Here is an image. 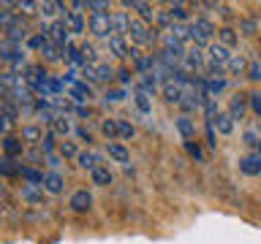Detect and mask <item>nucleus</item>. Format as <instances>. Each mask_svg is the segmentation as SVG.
<instances>
[{
	"label": "nucleus",
	"mask_w": 261,
	"mask_h": 244,
	"mask_svg": "<svg viewBox=\"0 0 261 244\" xmlns=\"http://www.w3.org/2000/svg\"><path fill=\"white\" fill-rule=\"evenodd\" d=\"M188 30H191V44L196 46H210V44H215V24H212L210 19H204V16H199V19H193V22H188Z\"/></svg>",
	"instance_id": "1"
},
{
	"label": "nucleus",
	"mask_w": 261,
	"mask_h": 244,
	"mask_svg": "<svg viewBox=\"0 0 261 244\" xmlns=\"http://www.w3.org/2000/svg\"><path fill=\"white\" fill-rule=\"evenodd\" d=\"M128 38H130V44L134 46H150L158 41V33H155L147 22H142L139 16H130V33H128Z\"/></svg>",
	"instance_id": "2"
},
{
	"label": "nucleus",
	"mask_w": 261,
	"mask_h": 244,
	"mask_svg": "<svg viewBox=\"0 0 261 244\" xmlns=\"http://www.w3.org/2000/svg\"><path fill=\"white\" fill-rule=\"evenodd\" d=\"M90 36L109 41L114 36V30H112V14H93V16H90Z\"/></svg>",
	"instance_id": "3"
},
{
	"label": "nucleus",
	"mask_w": 261,
	"mask_h": 244,
	"mask_svg": "<svg viewBox=\"0 0 261 244\" xmlns=\"http://www.w3.org/2000/svg\"><path fill=\"white\" fill-rule=\"evenodd\" d=\"M204 63H207V49L191 44V46H188V52H185V57H182V65H179V68L188 71V73H196Z\"/></svg>",
	"instance_id": "4"
},
{
	"label": "nucleus",
	"mask_w": 261,
	"mask_h": 244,
	"mask_svg": "<svg viewBox=\"0 0 261 244\" xmlns=\"http://www.w3.org/2000/svg\"><path fill=\"white\" fill-rule=\"evenodd\" d=\"M22 201L28 203V206H46V190L44 185H22Z\"/></svg>",
	"instance_id": "5"
},
{
	"label": "nucleus",
	"mask_w": 261,
	"mask_h": 244,
	"mask_svg": "<svg viewBox=\"0 0 261 244\" xmlns=\"http://www.w3.org/2000/svg\"><path fill=\"white\" fill-rule=\"evenodd\" d=\"M248 109H250V95H245V93H234L231 98H228V114H231V119H234V122L245 119Z\"/></svg>",
	"instance_id": "6"
},
{
	"label": "nucleus",
	"mask_w": 261,
	"mask_h": 244,
	"mask_svg": "<svg viewBox=\"0 0 261 244\" xmlns=\"http://www.w3.org/2000/svg\"><path fill=\"white\" fill-rule=\"evenodd\" d=\"M122 8H130V11L139 14V19L142 22H158V11H155L152 3H142V0H122Z\"/></svg>",
	"instance_id": "7"
},
{
	"label": "nucleus",
	"mask_w": 261,
	"mask_h": 244,
	"mask_svg": "<svg viewBox=\"0 0 261 244\" xmlns=\"http://www.w3.org/2000/svg\"><path fill=\"white\" fill-rule=\"evenodd\" d=\"M49 38L55 41L57 46H71V30H68V24H65V19H55L52 24H49Z\"/></svg>",
	"instance_id": "8"
},
{
	"label": "nucleus",
	"mask_w": 261,
	"mask_h": 244,
	"mask_svg": "<svg viewBox=\"0 0 261 244\" xmlns=\"http://www.w3.org/2000/svg\"><path fill=\"white\" fill-rule=\"evenodd\" d=\"M240 171L245 176H261V152H248L240 158Z\"/></svg>",
	"instance_id": "9"
},
{
	"label": "nucleus",
	"mask_w": 261,
	"mask_h": 244,
	"mask_svg": "<svg viewBox=\"0 0 261 244\" xmlns=\"http://www.w3.org/2000/svg\"><path fill=\"white\" fill-rule=\"evenodd\" d=\"M24 152H28V146H24L22 136H6V138H3V155H6V158L22 160Z\"/></svg>",
	"instance_id": "10"
},
{
	"label": "nucleus",
	"mask_w": 261,
	"mask_h": 244,
	"mask_svg": "<svg viewBox=\"0 0 261 244\" xmlns=\"http://www.w3.org/2000/svg\"><path fill=\"white\" fill-rule=\"evenodd\" d=\"M182 93H185V87L179 84V81H166V84L161 87V95H163V101L166 103H171V106H179L182 103Z\"/></svg>",
	"instance_id": "11"
},
{
	"label": "nucleus",
	"mask_w": 261,
	"mask_h": 244,
	"mask_svg": "<svg viewBox=\"0 0 261 244\" xmlns=\"http://www.w3.org/2000/svg\"><path fill=\"white\" fill-rule=\"evenodd\" d=\"M71 209L76 211V215H85V211H90V209H93V193L85 190V187H82V190H76V193L71 195Z\"/></svg>",
	"instance_id": "12"
},
{
	"label": "nucleus",
	"mask_w": 261,
	"mask_h": 244,
	"mask_svg": "<svg viewBox=\"0 0 261 244\" xmlns=\"http://www.w3.org/2000/svg\"><path fill=\"white\" fill-rule=\"evenodd\" d=\"M68 95L73 98V101H76V106H85V103L90 101V98L95 95V93H93V87H90L87 81L82 79V81H76L73 87H68Z\"/></svg>",
	"instance_id": "13"
},
{
	"label": "nucleus",
	"mask_w": 261,
	"mask_h": 244,
	"mask_svg": "<svg viewBox=\"0 0 261 244\" xmlns=\"http://www.w3.org/2000/svg\"><path fill=\"white\" fill-rule=\"evenodd\" d=\"M106 46H109V52L117 57V60H128L130 52H134V46H128V41L125 38H117V36H112L109 41H106Z\"/></svg>",
	"instance_id": "14"
},
{
	"label": "nucleus",
	"mask_w": 261,
	"mask_h": 244,
	"mask_svg": "<svg viewBox=\"0 0 261 244\" xmlns=\"http://www.w3.org/2000/svg\"><path fill=\"white\" fill-rule=\"evenodd\" d=\"M226 87H228V79H226V76H207V79H204L207 98H215V101H218L220 93H226Z\"/></svg>",
	"instance_id": "15"
},
{
	"label": "nucleus",
	"mask_w": 261,
	"mask_h": 244,
	"mask_svg": "<svg viewBox=\"0 0 261 244\" xmlns=\"http://www.w3.org/2000/svg\"><path fill=\"white\" fill-rule=\"evenodd\" d=\"M76 163H79V168H85V171H90V174H93L98 166H103V155L87 149V152H82L79 158H76Z\"/></svg>",
	"instance_id": "16"
},
{
	"label": "nucleus",
	"mask_w": 261,
	"mask_h": 244,
	"mask_svg": "<svg viewBox=\"0 0 261 244\" xmlns=\"http://www.w3.org/2000/svg\"><path fill=\"white\" fill-rule=\"evenodd\" d=\"M112 30H114V36H117V38H125L130 33V16L125 11L112 14Z\"/></svg>",
	"instance_id": "17"
},
{
	"label": "nucleus",
	"mask_w": 261,
	"mask_h": 244,
	"mask_svg": "<svg viewBox=\"0 0 261 244\" xmlns=\"http://www.w3.org/2000/svg\"><path fill=\"white\" fill-rule=\"evenodd\" d=\"M248 68H250L248 57L245 54H231V60H228V65H226V73H231V76H248Z\"/></svg>",
	"instance_id": "18"
},
{
	"label": "nucleus",
	"mask_w": 261,
	"mask_h": 244,
	"mask_svg": "<svg viewBox=\"0 0 261 244\" xmlns=\"http://www.w3.org/2000/svg\"><path fill=\"white\" fill-rule=\"evenodd\" d=\"M6 38L3 41H11V44H22L24 38H28V27L22 24V16H16V22L11 24V27H6Z\"/></svg>",
	"instance_id": "19"
},
{
	"label": "nucleus",
	"mask_w": 261,
	"mask_h": 244,
	"mask_svg": "<svg viewBox=\"0 0 261 244\" xmlns=\"http://www.w3.org/2000/svg\"><path fill=\"white\" fill-rule=\"evenodd\" d=\"M73 130H76V128H73V122H71V117H68V114H57V117H55V122H52V133H55V136H63V138H68V136L73 133Z\"/></svg>",
	"instance_id": "20"
},
{
	"label": "nucleus",
	"mask_w": 261,
	"mask_h": 244,
	"mask_svg": "<svg viewBox=\"0 0 261 244\" xmlns=\"http://www.w3.org/2000/svg\"><path fill=\"white\" fill-rule=\"evenodd\" d=\"M106 152H109V158H112L114 163H120V166H128V163H130L128 146H125V144H120V141H112L109 146H106Z\"/></svg>",
	"instance_id": "21"
},
{
	"label": "nucleus",
	"mask_w": 261,
	"mask_h": 244,
	"mask_svg": "<svg viewBox=\"0 0 261 244\" xmlns=\"http://www.w3.org/2000/svg\"><path fill=\"white\" fill-rule=\"evenodd\" d=\"M63 187H65L63 174H57V171H49V174L44 176V190H46L49 195H60Z\"/></svg>",
	"instance_id": "22"
},
{
	"label": "nucleus",
	"mask_w": 261,
	"mask_h": 244,
	"mask_svg": "<svg viewBox=\"0 0 261 244\" xmlns=\"http://www.w3.org/2000/svg\"><path fill=\"white\" fill-rule=\"evenodd\" d=\"M63 19H65V24H68L71 36H82V33H85V27H87V24H85V16H82L79 11H68Z\"/></svg>",
	"instance_id": "23"
},
{
	"label": "nucleus",
	"mask_w": 261,
	"mask_h": 244,
	"mask_svg": "<svg viewBox=\"0 0 261 244\" xmlns=\"http://www.w3.org/2000/svg\"><path fill=\"white\" fill-rule=\"evenodd\" d=\"M22 171H24V166L16 158H6L3 155V160H0V174L3 176H22Z\"/></svg>",
	"instance_id": "24"
},
{
	"label": "nucleus",
	"mask_w": 261,
	"mask_h": 244,
	"mask_svg": "<svg viewBox=\"0 0 261 244\" xmlns=\"http://www.w3.org/2000/svg\"><path fill=\"white\" fill-rule=\"evenodd\" d=\"M134 103H136V109L142 111V114H152V95L144 93L142 87L134 89Z\"/></svg>",
	"instance_id": "25"
},
{
	"label": "nucleus",
	"mask_w": 261,
	"mask_h": 244,
	"mask_svg": "<svg viewBox=\"0 0 261 244\" xmlns=\"http://www.w3.org/2000/svg\"><path fill=\"white\" fill-rule=\"evenodd\" d=\"M177 130H179V136H182L185 141H193V138H196V122L188 117V114L177 117Z\"/></svg>",
	"instance_id": "26"
},
{
	"label": "nucleus",
	"mask_w": 261,
	"mask_h": 244,
	"mask_svg": "<svg viewBox=\"0 0 261 244\" xmlns=\"http://www.w3.org/2000/svg\"><path fill=\"white\" fill-rule=\"evenodd\" d=\"M90 182L98 185V187H109V185L114 182V176H112L109 166H98V168L93 171V174H90Z\"/></svg>",
	"instance_id": "27"
},
{
	"label": "nucleus",
	"mask_w": 261,
	"mask_h": 244,
	"mask_svg": "<svg viewBox=\"0 0 261 244\" xmlns=\"http://www.w3.org/2000/svg\"><path fill=\"white\" fill-rule=\"evenodd\" d=\"M41 57H44L46 63H57V60H63V46H57L52 38L46 41L44 46H41Z\"/></svg>",
	"instance_id": "28"
},
{
	"label": "nucleus",
	"mask_w": 261,
	"mask_h": 244,
	"mask_svg": "<svg viewBox=\"0 0 261 244\" xmlns=\"http://www.w3.org/2000/svg\"><path fill=\"white\" fill-rule=\"evenodd\" d=\"M44 130H41V125H24L22 128V141L24 144H41L44 141Z\"/></svg>",
	"instance_id": "29"
},
{
	"label": "nucleus",
	"mask_w": 261,
	"mask_h": 244,
	"mask_svg": "<svg viewBox=\"0 0 261 244\" xmlns=\"http://www.w3.org/2000/svg\"><path fill=\"white\" fill-rule=\"evenodd\" d=\"M63 54H65V60H68L71 65H73V68H85V65H87V60H85V54H82V49L79 46H65L63 49Z\"/></svg>",
	"instance_id": "30"
},
{
	"label": "nucleus",
	"mask_w": 261,
	"mask_h": 244,
	"mask_svg": "<svg viewBox=\"0 0 261 244\" xmlns=\"http://www.w3.org/2000/svg\"><path fill=\"white\" fill-rule=\"evenodd\" d=\"M212 125H215V130H218L220 136H228L234 130V119H231V114H228V111H220Z\"/></svg>",
	"instance_id": "31"
},
{
	"label": "nucleus",
	"mask_w": 261,
	"mask_h": 244,
	"mask_svg": "<svg viewBox=\"0 0 261 244\" xmlns=\"http://www.w3.org/2000/svg\"><path fill=\"white\" fill-rule=\"evenodd\" d=\"M136 87H142L144 93L155 95V93H158V89H161L163 84H161V79L155 76V73H144V76H139V84H136Z\"/></svg>",
	"instance_id": "32"
},
{
	"label": "nucleus",
	"mask_w": 261,
	"mask_h": 244,
	"mask_svg": "<svg viewBox=\"0 0 261 244\" xmlns=\"http://www.w3.org/2000/svg\"><path fill=\"white\" fill-rule=\"evenodd\" d=\"M57 155H60L63 160H76L82 152H79V146L73 144V141H68V138H63L60 146H57Z\"/></svg>",
	"instance_id": "33"
},
{
	"label": "nucleus",
	"mask_w": 261,
	"mask_h": 244,
	"mask_svg": "<svg viewBox=\"0 0 261 244\" xmlns=\"http://www.w3.org/2000/svg\"><path fill=\"white\" fill-rule=\"evenodd\" d=\"M242 141H245V146H248L250 152H261V133L256 128H248L242 133Z\"/></svg>",
	"instance_id": "34"
},
{
	"label": "nucleus",
	"mask_w": 261,
	"mask_h": 244,
	"mask_svg": "<svg viewBox=\"0 0 261 244\" xmlns=\"http://www.w3.org/2000/svg\"><path fill=\"white\" fill-rule=\"evenodd\" d=\"M44 171H38L36 166H24L22 171V179H24V185H44Z\"/></svg>",
	"instance_id": "35"
},
{
	"label": "nucleus",
	"mask_w": 261,
	"mask_h": 244,
	"mask_svg": "<svg viewBox=\"0 0 261 244\" xmlns=\"http://www.w3.org/2000/svg\"><path fill=\"white\" fill-rule=\"evenodd\" d=\"M169 14H171V19H174V24H185L188 6L185 3H169Z\"/></svg>",
	"instance_id": "36"
},
{
	"label": "nucleus",
	"mask_w": 261,
	"mask_h": 244,
	"mask_svg": "<svg viewBox=\"0 0 261 244\" xmlns=\"http://www.w3.org/2000/svg\"><path fill=\"white\" fill-rule=\"evenodd\" d=\"M93 68H95V73H98V81H112L114 76H117V71H114L109 63H103V60H101V63H95Z\"/></svg>",
	"instance_id": "37"
},
{
	"label": "nucleus",
	"mask_w": 261,
	"mask_h": 244,
	"mask_svg": "<svg viewBox=\"0 0 261 244\" xmlns=\"http://www.w3.org/2000/svg\"><path fill=\"white\" fill-rule=\"evenodd\" d=\"M16 11L19 16H30V14H41V3H33V0H16Z\"/></svg>",
	"instance_id": "38"
},
{
	"label": "nucleus",
	"mask_w": 261,
	"mask_h": 244,
	"mask_svg": "<svg viewBox=\"0 0 261 244\" xmlns=\"http://www.w3.org/2000/svg\"><path fill=\"white\" fill-rule=\"evenodd\" d=\"M101 133L109 138V141H114V138H120V130H117V119H103L101 122Z\"/></svg>",
	"instance_id": "39"
},
{
	"label": "nucleus",
	"mask_w": 261,
	"mask_h": 244,
	"mask_svg": "<svg viewBox=\"0 0 261 244\" xmlns=\"http://www.w3.org/2000/svg\"><path fill=\"white\" fill-rule=\"evenodd\" d=\"M218 38H220V44L223 46H237V41H240V36H237V33L231 30V27H223V30H218Z\"/></svg>",
	"instance_id": "40"
},
{
	"label": "nucleus",
	"mask_w": 261,
	"mask_h": 244,
	"mask_svg": "<svg viewBox=\"0 0 261 244\" xmlns=\"http://www.w3.org/2000/svg\"><path fill=\"white\" fill-rule=\"evenodd\" d=\"M55 138H57V136L52 133V130H49V133L44 136V141H41V144H38V149H41V152H44V155H55V149H57V146H60V144H57V141H55Z\"/></svg>",
	"instance_id": "41"
},
{
	"label": "nucleus",
	"mask_w": 261,
	"mask_h": 244,
	"mask_svg": "<svg viewBox=\"0 0 261 244\" xmlns=\"http://www.w3.org/2000/svg\"><path fill=\"white\" fill-rule=\"evenodd\" d=\"M218 114H220L218 101H215V98H207V103H204V122H215Z\"/></svg>",
	"instance_id": "42"
},
{
	"label": "nucleus",
	"mask_w": 261,
	"mask_h": 244,
	"mask_svg": "<svg viewBox=\"0 0 261 244\" xmlns=\"http://www.w3.org/2000/svg\"><path fill=\"white\" fill-rule=\"evenodd\" d=\"M128 98V93L122 87H112V89H106V103H122Z\"/></svg>",
	"instance_id": "43"
},
{
	"label": "nucleus",
	"mask_w": 261,
	"mask_h": 244,
	"mask_svg": "<svg viewBox=\"0 0 261 244\" xmlns=\"http://www.w3.org/2000/svg\"><path fill=\"white\" fill-rule=\"evenodd\" d=\"M87 8L93 14H109L112 3H109V0H87Z\"/></svg>",
	"instance_id": "44"
},
{
	"label": "nucleus",
	"mask_w": 261,
	"mask_h": 244,
	"mask_svg": "<svg viewBox=\"0 0 261 244\" xmlns=\"http://www.w3.org/2000/svg\"><path fill=\"white\" fill-rule=\"evenodd\" d=\"M185 152L191 155L193 160H199V163L204 160V149H201V144H199V141H185Z\"/></svg>",
	"instance_id": "45"
},
{
	"label": "nucleus",
	"mask_w": 261,
	"mask_h": 244,
	"mask_svg": "<svg viewBox=\"0 0 261 244\" xmlns=\"http://www.w3.org/2000/svg\"><path fill=\"white\" fill-rule=\"evenodd\" d=\"M117 130H120V138H134L136 136V128L130 125L128 119H117Z\"/></svg>",
	"instance_id": "46"
},
{
	"label": "nucleus",
	"mask_w": 261,
	"mask_h": 244,
	"mask_svg": "<svg viewBox=\"0 0 261 244\" xmlns=\"http://www.w3.org/2000/svg\"><path fill=\"white\" fill-rule=\"evenodd\" d=\"M250 111L256 114V117L261 119V89H256V93H250Z\"/></svg>",
	"instance_id": "47"
},
{
	"label": "nucleus",
	"mask_w": 261,
	"mask_h": 244,
	"mask_svg": "<svg viewBox=\"0 0 261 244\" xmlns=\"http://www.w3.org/2000/svg\"><path fill=\"white\" fill-rule=\"evenodd\" d=\"M158 24L161 27H166V33L174 27V19H171V14L169 11H158Z\"/></svg>",
	"instance_id": "48"
},
{
	"label": "nucleus",
	"mask_w": 261,
	"mask_h": 244,
	"mask_svg": "<svg viewBox=\"0 0 261 244\" xmlns=\"http://www.w3.org/2000/svg\"><path fill=\"white\" fill-rule=\"evenodd\" d=\"M204 128H207V144L218 146V130H215V125H212V122H204Z\"/></svg>",
	"instance_id": "49"
},
{
	"label": "nucleus",
	"mask_w": 261,
	"mask_h": 244,
	"mask_svg": "<svg viewBox=\"0 0 261 244\" xmlns=\"http://www.w3.org/2000/svg\"><path fill=\"white\" fill-rule=\"evenodd\" d=\"M248 79L250 81H261V63H250V68H248Z\"/></svg>",
	"instance_id": "50"
},
{
	"label": "nucleus",
	"mask_w": 261,
	"mask_h": 244,
	"mask_svg": "<svg viewBox=\"0 0 261 244\" xmlns=\"http://www.w3.org/2000/svg\"><path fill=\"white\" fill-rule=\"evenodd\" d=\"M82 76H85V81H90V84H95V81H98V73H95L93 65H85V68H82Z\"/></svg>",
	"instance_id": "51"
},
{
	"label": "nucleus",
	"mask_w": 261,
	"mask_h": 244,
	"mask_svg": "<svg viewBox=\"0 0 261 244\" xmlns=\"http://www.w3.org/2000/svg\"><path fill=\"white\" fill-rule=\"evenodd\" d=\"M256 27H258V24L253 22V19H242V22H240V30L245 33V36H253V33H256Z\"/></svg>",
	"instance_id": "52"
},
{
	"label": "nucleus",
	"mask_w": 261,
	"mask_h": 244,
	"mask_svg": "<svg viewBox=\"0 0 261 244\" xmlns=\"http://www.w3.org/2000/svg\"><path fill=\"white\" fill-rule=\"evenodd\" d=\"M11 117H6V114H3V117H0V133H3V138L6 136H11Z\"/></svg>",
	"instance_id": "53"
},
{
	"label": "nucleus",
	"mask_w": 261,
	"mask_h": 244,
	"mask_svg": "<svg viewBox=\"0 0 261 244\" xmlns=\"http://www.w3.org/2000/svg\"><path fill=\"white\" fill-rule=\"evenodd\" d=\"M28 158L33 160V166H38L41 160H46V155L41 152V149H28Z\"/></svg>",
	"instance_id": "54"
},
{
	"label": "nucleus",
	"mask_w": 261,
	"mask_h": 244,
	"mask_svg": "<svg viewBox=\"0 0 261 244\" xmlns=\"http://www.w3.org/2000/svg\"><path fill=\"white\" fill-rule=\"evenodd\" d=\"M73 133H76V136L82 138V141H87V144H90V141H93V133H90V130H87L85 125H79L76 130H73Z\"/></svg>",
	"instance_id": "55"
},
{
	"label": "nucleus",
	"mask_w": 261,
	"mask_h": 244,
	"mask_svg": "<svg viewBox=\"0 0 261 244\" xmlns=\"http://www.w3.org/2000/svg\"><path fill=\"white\" fill-rule=\"evenodd\" d=\"M117 76H120V81H122V84H130V79H134V73H130V68H120V71H117Z\"/></svg>",
	"instance_id": "56"
},
{
	"label": "nucleus",
	"mask_w": 261,
	"mask_h": 244,
	"mask_svg": "<svg viewBox=\"0 0 261 244\" xmlns=\"http://www.w3.org/2000/svg\"><path fill=\"white\" fill-rule=\"evenodd\" d=\"M73 114L76 117H90V106H73Z\"/></svg>",
	"instance_id": "57"
},
{
	"label": "nucleus",
	"mask_w": 261,
	"mask_h": 244,
	"mask_svg": "<svg viewBox=\"0 0 261 244\" xmlns=\"http://www.w3.org/2000/svg\"><path fill=\"white\" fill-rule=\"evenodd\" d=\"M60 155H46V163H49V166H52V168H57V166H60Z\"/></svg>",
	"instance_id": "58"
},
{
	"label": "nucleus",
	"mask_w": 261,
	"mask_h": 244,
	"mask_svg": "<svg viewBox=\"0 0 261 244\" xmlns=\"http://www.w3.org/2000/svg\"><path fill=\"white\" fill-rule=\"evenodd\" d=\"M258 89H261V87H258Z\"/></svg>",
	"instance_id": "59"
}]
</instances>
